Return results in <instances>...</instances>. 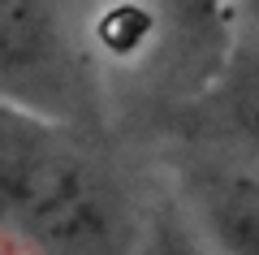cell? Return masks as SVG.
<instances>
[{"mask_svg": "<svg viewBox=\"0 0 259 255\" xmlns=\"http://www.w3.org/2000/svg\"><path fill=\"white\" fill-rule=\"evenodd\" d=\"M0 234L35 255H130L134 212L65 117L0 100Z\"/></svg>", "mask_w": 259, "mask_h": 255, "instance_id": "obj_1", "label": "cell"}, {"mask_svg": "<svg viewBox=\"0 0 259 255\" xmlns=\"http://www.w3.org/2000/svg\"><path fill=\"white\" fill-rule=\"evenodd\" d=\"M0 100L74 117L82 69L56 0H0Z\"/></svg>", "mask_w": 259, "mask_h": 255, "instance_id": "obj_2", "label": "cell"}, {"mask_svg": "<svg viewBox=\"0 0 259 255\" xmlns=\"http://www.w3.org/2000/svg\"><path fill=\"white\" fill-rule=\"evenodd\" d=\"M190 203L216 255H259V177L207 169L190 177Z\"/></svg>", "mask_w": 259, "mask_h": 255, "instance_id": "obj_3", "label": "cell"}, {"mask_svg": "<svg viewBox=\"0 0 259 255\" xmlns=\"http://www.w3.org/2000/svg\"><path fill=\"white\" fill-rule=\"evenodd\" d=\"M139 246H143L139 255H216L212 246H207V238L199 234L194 216H186L173 203L156 208V216H151V225H147V238H143Z\"/></svg>", "mask_w": 259, "mask_h": 255, "instance_id": "obj_4", "label": "cell"}, {"mask_svg": "<svg viewBox=\"0 0 259 255\" xmlns=\"http://www.w3.org/2000/svg\"><path fill=\"white\" fill-rule=\"evenodd\" d=\"M164 9L173 13V22L182 30H190V35H216L221 30V22L229 18V0H164Z\"/></svg>", "mask_w": 259, "mask_h": 255, "instance_id": "obj_5", "label": "cell"}, {"mask_svg": "<svg viewBox=\"0 0 259 255\" xmlns=\"http://www.w3.org/2000/svg\"><path fill=\"white\" fill-rule=\"evenodd\" d=\"M104 44H112L117 52H130V48H139L143 39L151 35V18L143 9H134V5H121V9L108 13V22L100 26Z\"/></svg>", "mask_w": 259, "mask_h": 255, "instance_id": "obj_6", "label": "cell"}, {"mask_svg": "<svg viewBox=\"0 0 259 255\" xmlns=\"http://www.w3.org/2000/svg\"><path fill=\"white\" fill-rule=\"evenodd\" d=\"M233 13H238V26L246 30V39L259 48V0H238Z\"/></svg>", "mask_w": 259, "mask_h": 255, "instance_id": "obj_7", "label": "cell"}]
</instances>
